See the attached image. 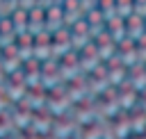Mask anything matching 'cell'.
<instances>
[{"mask_svg":"<svg viewBox=\"0 0 146 139\" xmlns=\"http://www.w3.org/2000/svg\"><path fill=\"white\" fill-rule=\"evenodd\" d=\"M80 2H82V5H89V2H94V0H80Z\"/></svg>","mask_w":146,"mask_h":139,"instance_id":"1","label":"cell"}]
</instances>
